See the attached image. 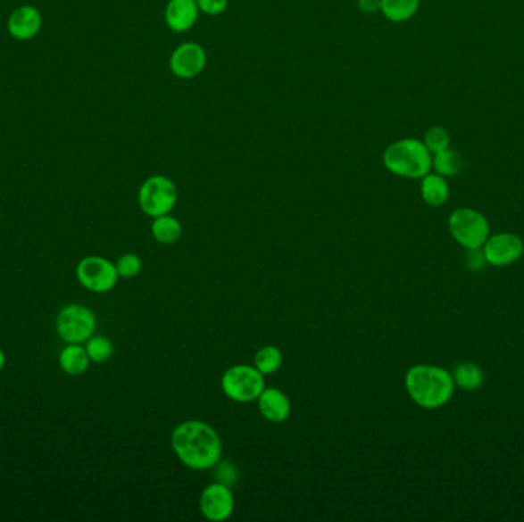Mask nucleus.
Segmentation results:
<instances>
[{"label":"nucleus","mask_w":524,"mask_h":522,"mask_svg":"<svg viewBox=\"0 0 524 522\" xmlns=\"http://www.w3.org/2000/svg\"><path fill=\"white\" fill-rule=\"evenodd\" d=\"M433 167L436 173L442 177H455L459 175L462 167H463V158L459 152L454 149H446L444 152H438L433 156Z\"/></svg>","instance_id":"nucleus-21"},{"label":"nucleus","mask_w":524,"mask_h":522,"mask_svg":"<svg viewBox=\"0 0 524 522\" xmlns=\"http://www.w3.org/2000/svg\"><path fill=\"white\" fill-rule=\"evenodd\" d=\"M481 250L487 258V265L508 267L515 264L523 256L524 243L515 233H497L489 235Z\"/></svg>","instance_id":"nucleus-9"},{"label":"nucleus","mask_w":524,"mask_h":522,"mask_svg":"<svg viewBox=\"0 0 524 522\" xmlns=\"http://www.w3.org/2000/svg\"><path fill=\"white\" fill-rule=\"evenodd\" d=\"M205 63H207V55H205L204 48L194 42L179 45L169 60V66L173 76L184 80H190L200 76L204 70Z\"/></svg>","instance_id":"nucleus-11"},{"label":"nucleus","mask_w":524,"mask_h":522,"mask_svg":"<svg viewBox=\"0 0 524 522\" xmlns=\"http://www.w3.org/2000/svg\"><path fill=\"white\" fill-rule=\"evenodd\" d=\"M179 201V190L172 179L164 175H154L141 184L138 204L151 218L169 215Z\"/></svg>","instance_id":"nucleus-7"},{"label":"nucleus","mask_w":524,"mask_h":522,"mask_svg":"<svg viewBox=\"0 0 524 522\" xmlns=\"http://www.w3.org/2000/svg\"><path fill=\"white\" fill-rule=\"evenodd\" d=\"M171 444L179 461L192 470H209L221 461V436L204 421L179 423L171 435Z\"/></svg>","instance_id":"nucleus-1"},{"label":"nucleus","mask_w":524,"mask_h":522,"mask_svg":"<svg viewBox=\"0 0 524 522\" xmlns=\"http://www.w3.org/2000/svg\"><path fill=\"white\" fill-rule=\"evenodd\" d=\"M221 389L232 402L252 403L265 389L264 374L250 365H235L222 374Z\"/></svg>","instance_id":"nucleus-6"},{"label":"nucleus","mask_w":524,"mask_h":522,"mask_svg":"<svg viewBox=\"0 0 524 522\" xmlns=\"http://www.w3.org/2000/svg\"><path fill=\"white\" fill-rule=\"evenodd\" d=\"M42 28V14L36 6L23 5L8 19V33L16 40H31Z\"/></svg>","instance_id":"nucleus-12"},{"label":"nucleus","mask_w":524,"mask_h":522,"mask_svg":"<svg viewBox=\"0 0 524 522\" xmlns=\"http://www.w3.org/2000/svg\"><path fill=\"white\" fill-rule=\"evenodd\" d=\"M92 361L83 344H66L59 354V367L68 376H81Z\"/></svg>","instance_id":"nucleus-15"},{"label":"nucleus","mask_w":524,"mask_h":522,"mask_svg":"<svg viewBox=\"0 0 524 522\" xmlns=\"http://www.w3.org/2000/svg\"><path fill=\"white\" fill-rule=\"evenodd\" d=\"M201 12L209 16H218L228 8L229 0H195Z\"/></svg>","instance_id":"nucleus-27"},{"label":"nucleus","mask_w":524,"mask_h":522,"mask_svg":"<svg viewBox=\"0 0 524 522\" xmlns=\"http://www.w3.org/2000/svg\"><path fill=\"white\" fill-rule=\"evenodd\" d=\"M256 402L261 415L270 423H284L292 414V403L281 389L265 388Z\"/></svg>","instance_id":"nucleus-14"},{"label":"nucleus","mask_w":524,"mask_h":522,"mask_svg":"<svg viewBox=\"0 0 524 522\" xmlns=\"http://www.w3.org/2000/svg\"><path fill=\"white\" fill-rule=\"evenodd\" d=\"M448 228L455 243L465 250L483 247V244L487 243V237L491 235V227L487 216L470 207L455 209L449 215Z\"/></svg>","instance_id":"nucleus-4"},{"label":"nucleus","mask_w":524,"mask_h":522,"mask_svg":"<svg viewBox=\"0 0 524 522\" xmlns=\"http://www.w3.org/2000/svg\"><path fill=\"white\" fill-rule=\"evenodd\" d=\"M200 509L203 517L209 521L221 522L232 517L235 510V496L230 485L212 483L200 496Z\"/></svg>","instance_id":"nucleus-10"},{"label":"nucleus","mask_w":524,"mask_h":522,"mask_svg":"<svg viewBox=\"0 0 524 522\" xmlns=\"http://www.w3.org/2000/svg\"><path fill=\"white\" fill-rule=\"evenodd\" d=\"M76 278L85 290L96 294L109 293L117 286L120 279L114 262L96 254L79 261L76 267Z\"/></svg>","instance_id":"nucleus-8"},{"label":"nucleus","mask_w":524,"mask_h":522,"mask_svg":"<svg viewBox=\"0 0 524 522\" xmlns=\"http://www.w3.org/2000/svg\"><path fill=\"white\" fill-rule=\"evenodd\" d=\"M465 265L466 269L470 271H481V269L487 267V258L483 254L481 248H476V250H466L465 253Z\"/></svg>","instance_id":"nucleus-26"},{"label":"nucleus","mask_w":524,"mask_h":522,"mask_svg":"<svg viewBox=\"0 0 524 522\" xmlns=\"http://www.w3.org/2000/svg\"><path fill=\"white\" fill-rule=\"evenodd\" d=\"M405 389L410 399L423 410H438L454 395L453 374L436 365H414L406 372Z\"/></svg>","instance_id":"nucleus-2"},{"label":"nucleus","mask_w":524,"mask_h":522,"mask_svg":"<svg viewBox=\"0 0 524 522\" xmlns=\"http://www.w3.org/2000/svg\"><path fill=\"white\" fill-rule=\"evenodd\" d=\"M359 10L365 14L380 12V0H359Z\"/></svg>","instance_id":"nucleus-28"},{"label":"nucleus","mask_w":524,"mask_h":522,"mask_svg":"<svg viewBox=\"0 0 524 522\" xmlns=\"http://www.w3.org/2000/svg\"><path fill=\"white\" fill-rule=\"evenodd\" d=\"M217 468V481L222 485H232L238 479V472L233 468L232 463L229 461H220L215 466Z\"/></svg>","instance_id":"nucleus-25"},{"label":"nucleus","mask_w":524,"mask_h":522,"mask_svg":"<svg viewBox=\"0 0 524 522\" xmlns=\"http://www.w3.org/2000/svg\"><path fill=\"white\" fill-rule=\"evenodd\" d=\"M198 12L195 0H169L164 19L173 33H186L198 21Z\"/></svg>","instance_id":"nucleus-13"},{"label":"nucleus","mask_w":524,"mask_h":522,"mask_svg":"<svg viewBox=\"0 0 524 522\" xmlns=\"http://www.w3.org/2000/svg\"><path fill=\"white\" fill-rule=\"evenodd\" d=\"M420 0H380V12L391 22L400 23L416 16Z\"/></svg>","instance_id":"nucleus-19"},{"label":"nucleus","mask_w":524,"mask_h":522,"mask_svg":"<svg viewBox=\"0 0 524 522\" xmlns=\"http://www.w3.org/2000/svg\"><path fill=\"white\" fill-rule=\"evenodd\" d=\"M6 365V354H5V351L2 350V348H0V372L4 371V368H5Z\"/></svg>","instance_id":"nucleus-29"},{"label":"nucleus","mask_w":524,"mask_h":522,"mask_svg":"<svg viewBox=\"0 0 524 522\" xmlns=\"http://www.w3.org/2000/svg\"><path fill=\"white\" fill-rule=\"evenodd\" d=\"M115 269L121 279H134L143 269V261L137 254L126 253L120 256L119 261L115 262Z\"/></svg>","instance_id":"nucleus-23"},{"label":"nucleus","mask_w":524,"mask_h":522,"mask_svg":"<svg viewBox=\"0 0 524 522\" xmlns=\"http://www.w3.org/2000/svg\"><path fill=\"white\" fill-rule=\"evenodd\" d=\"M428 151L431 152L433 155L438 152L446 151L451 145V138H449L448 130L440 128V126H434L431 129H428L425 134V140H423Z\"/></svg>","instance_id":"nucleus-24"},{"label":"nucleus","mask_w":524,"mask_h":522,"mask_svg":"<svg viewBox=\"0 0 524 522\" xmlns=\"http://www.w3.org/2000/svg\"><path fill=\"white\" fill-rule=\"evenodd\" d=\"M455 388L462 391H477L485 383V372L474 361H462L453 371Z\"/></svg>","instance_id":"nucleus-17"},{"label":"nucleus","mask_w":524,"mask_h":522,"mask_svg":"<svg viewBox=\"0 0 524 522\" xmlns=\"http://www.w3.org/2000/svg\"><path fill=\"white\" fill-rule=\"evenodd\" d=\"M83 344L87 348V356L91 359L92 363H104L112 357V352H114V344L106 336L94 334Z\"/></svg>","instance_id":"nucleus-22"},{"label":"nucleus","mask_w":524,"mask_h":522,"mask_svg":"<svg viewBox=\"0 0 524 522\" xmlns=\"http://www.w3.org/2000/svg\"><path fill=\"white\" fill-rule=\"evenodd\" d=\"M96 314L81 303H68L57 312L55 331L65 344H85L96 334Z\"/></svg>","instance_id":"nucleus-5"},{"label":"nucleus","mask_w":524,"mask_h":522,"mask_svg":"<svg viewBox=\"0 0 524 522\" xmlns=\"http://www.w3.org/2000/svg\"><path fill=\"white\" fill-rule=\"evenodd\" d=\"M384 166L402 178L422 179L433 169V153L423 141L403 138L387 147Z\"/></svg>","instance_id":"nucleus-3"},{"label":"nucleus","mask_w":524,"mask_h":522,"mask_svg":"<svg viewBox=\"0 0 524 522\" xmlns=\"http://www.w3.org/2000/svg\"><path fill=\"white\" fill-rule=\"evenodd\" d=\"M151 232L157 243L162 244V245H172V244L179 243L181 233H183V227L177 218L162 215L154 218Z\"/></svg>","instance_id":"nucleus-18"},{"label":"nucleus","mask_w":524,"mask_h":522,"mask_svg":"<svg viewBox=\"0 0 524 522\" xmlns=\"http://www.w3.org/2000/svg\"><path fill=\"white\" fill-rule=\"evenodd\" d=\"M420 195L428 205L442 207L449 200L448 181L438 173H428L422 178Z\"/></svg>","instance_id":"nucleus-16"},{"label":"nucleus","mask_w":524,"mask_h":522,"mask_svg":"<svg viewBox=\"0 0 524 522\" xmlns=\"http://www.w3.org/2000/svg\"><path fill=\"white\" fill-rule=\"evenodd\" d=\"M282 361H284L282 351L278 346H275V344L262 346L254 354V368L261 374H264V376L275 374L276 371H279V368L282 367Z\"/></svg>","instance_id":"nucleus-20"}]
</instances>
